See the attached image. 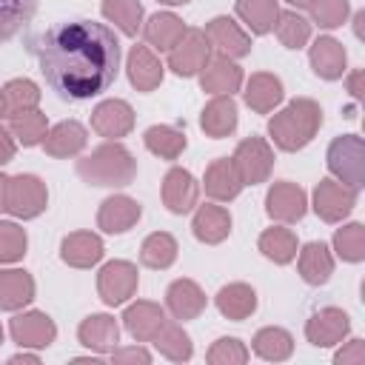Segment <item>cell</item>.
I'll use <instances>...</instances> for the list:
<instances>
[{"mask_svg":"<svg viewBox=\"0 0 365 365\" xmlns=\"http://www.w3.org/2000/svg\"><path fill=\"white\" fill-rule=\"evenodd\" d=\"M200 200V182L194 180V174L188 168H168V174L163 177V205L171 214H188L191 208H197Z\"/></svg>","mask_w":365,"mask_h":365,"instance_id":"9a60e30c","label":"cell"},{"mask_svg":"<svg viewBox=\"0 0 365 365\" xmlns=\"http://www.w3.org/2000/svg\"><path fill=\"white\" fill-rule=\"evenodd\" d=\"M242 97H245V103H248L251 111H257V114H271V111L282 103V97H285L282 80H279L277 74H271V71H257V74L248 77Z\"/></svg>","mask_w":365,"mask_h":365,"instance_id":"484cf974","label":"cell"},{"mask_svg":"<svg viewBox=\"0 0 365 365\" xmlns=\"http://www.w3.org/2000/svg\"><path fill=\"white\" fill-rule=\"evenodd\" d=\"M88 143V131L83 123L77 120H63L57 125H51L46 131V140H43V148L48 157H57V160H66V157H77Z\"/></svg>","mask_w":365,"mask_h":365,"instance_id":"603a6c76","label":"cell"},{"mask_svg":"<svg viewBox=\"0 0 365 365\" xmlns=\"http://www.w3.org/2000/svg\"><path fill=\"white\" fill-rule=\"evenodd\" d=\"M356 194L359 191L348 188L345 182H339L334 177H325L314 188V211H317V217L322 222H342L354 211Z\"/></svg>","mask_w":365,"mask_h":365,"instance_id":"9c48e42d","label":"cell"},{"mask_svg":"<svg viewBox=\"0 0 365 365\" xmlns=\"http://www.w3.org/2000/svg\"><path fill=\"white\" fill-rule=\"evenodd\" d=\"M9 131H11V137H14L20 145L31 148V145H40V143L46 140L48 120H46V114L37 111V108L20 111V114H11V117H9Z\"/></svg>","mask_w":365,"mask_h":365,"instance_id":"f35d334b","label":"cell"},{"mask_svg":"<svg viewBox=\"0 0 365 365\" xmlns=\"http://www.w3.org/2000/svg\"><path fill=\"white\" fill-rule=\"evenodd\" d=\"M14 151H17V140L11 137L9 128L0 125V165L11 163V160H14Z\"/></svg>","mask_w":365,"mask_h":365,"instance_id":"f907efd6","label":"cell"},{"mask_svg":"<svg viewBox=\"0 0 365 365\" xmlns=\"http://www.w3.org/2000/svg\"><path fill=\"white\" fill-rule=\"evenodd\" d=\"M257 248H259L262 257L271 259L274 265H288V262H294L299 242H297V234H294L291 228L274 225V228H265V231L259 234Z\"/></svg>","mask_w":365,"mask_h":365,"instance_id":"d6a6232c","label":"cell"},{"mask_svg":"<svg viewBox=\"0 0 365 365\" xmlns=\"http://www.w3.org/2000/svg\"><path fill=\"white\" fill-rule=\"evenodd\" d=\"M299 257L297 259V268H299V277L308 282V285H325L334 274V254L325 242H308L302 248H297Z\"/></svg>","mask_w":365,"mask_h":365,"instance_id":"f1b7e54d","label":"cell"},{"mask_svg":"<svg viewBox=\"0 0 365 365\" xmlns=\"http://www.w3.org/2000/svg\"><path fill=\"white\" fill-rule=\"evenodd\" d=\"M111 362L117 365H148L151 362V354L143 348V345H134V348H114L111 351Z\"/></svg>","mask_w":365,"mask_h":365,"instance_id":"681fc988","label":"cell"},{"mask_svg":"<svg viewBox=\"0 0 365 365\" xmlns=\"http://www.w3.org/2000/svg\"><path fill=\"white\" fill-rule=\"evenodd\" d=\"M91 128L106 140H120L134 128V108L125 100H103L91 111Z\"/></svg>","mask_w":365,"mask_h":365,"instance_id":"5bb4252c","label":"cell"},{"mask_svg":"<svg viewBox=\"0 0 365 365\" xmlns=\"http://www.w3.org/2000/svg\"><path fill=\"white\" fill-rule=\"evenodd\" d=\"M237 103L231 94H217L214 100L205 103L202 114H200V125L208 137L214 140H222V137H231L237 131Z\"/></svg>","mask_w":365,"mask_h":365,"instance_id":"4316f807","label":"cell"},{"mask_svg":"<svg viewBox=\"0 0 365 365\" xmlns=\"http://www.w3.org/2000/svg\"><path fill=\"white\" fill-rule=\"evenodd\" d=\"M305 211H308V194L297 182L279 180V182H274L268 188V194H265V214L274 222H282V225L299 222L305 217Z\"/></svg>","mask_w":365,"mask_h":365,"instance_id":"30bf717a","label":"cell"},{"mask_svg":"<svg viewBox=\"0 0 365 365\" xmlns=\"http://www.w3.org/2000/svg\"><path fill=\"white\" fill-rule=\"evenodd\" d=\"M177 240L168 234V231H154L143 240L140 245V262L145 268H154V271H165L174 265L177 259Z\"/></svg>","mask_w":365,"mask_h":365,"instance_id":"8d00e7d4","label":"cell"},{"mask_svg":"<svg viewBox=\"0 0 365 365\" xmlns=\"http://www.w3.org/2000/svg\"><path fill=\"white\" fill-rule=\"evenodd\" d=\"M334 251L345 262H362L365 259V228L362 222H345L334 234Z\"/></svg>","mask_w":365,"mask_h":365,"instance_id":"ee69618b","label":"cell"},{"mask_svg":"<svg viewBox=\"0 0 365 365\" xmlns=\"http://www.w3.org/2000/svg\"><path fill=\"white\" fill-rule=\"evenodd\" d=\"M151 342H154V348H157L165 359H171V362H188L191 354H194L191 336L182 331V325H177V322H171V319L160 328V334H157Z\"/></svg>","mask_w":365,"mask_h":365,"instance_id":"ab89813d","label":"cell"},{"mask_svg":"<svg viewBox=\"0 0 365 365\" xmlns=\"http://www.w3.org/2000/svg\"><path fill=\"white\" fill-rule=\"evenodd\" d=\"M100 11L125 37H137V31L143 29V3L140 0H103Z\"/></svg>","mask_w":365,"mask_h":365,"instance_id":"74e56055","label":"cell"},{"mask_svg":"<svg viewBox=\"0 0 365 365\" xmlns=\"http://www.w3.org/2000/svg\"><path fill=\"white\" fill-rule=\"evenodd\" d=\"M234 9H237V17L248 26L251 34L262 37V34L274 31V23H277V14H279L277 0H237Z\"/></svg>","mask_w":365,"mask_h":365,"instance_id":"e575fe53","label":"cell"},{"mask_svg":"<svg viewBox=\"0 0 365 365\" xmlns=\"http://www.w3.org/2000/svg\"><path fill=\"white\" fill-rule=\"evenodd\" d=\"M34 277L23 268L0 271V311H20L34 299Z\"/></svg>","mask_w":365,"mask_h":365,"instance_id":"4dcf8cb0","label":"cell"},{"mask_svg":"<svg viewBox=\"0 0 365 365\" xmlns=\"http://www.w3.org/2000/svg\"><path fill=\"white\" fill-rule=\"evenodd\" d=\"M328 171L334 174V180L345 182L348 188L359 191L365 185V143L359 134H342L334 137L325 154Z\"/></svg>","mask_w":365,"mask_h":365,"instance_id":"277c9868","label":"cell"},{"mask_svg":"<svg viewBox=\"0 0 365 365\" xmlns=\"http://www.w3.org/2000/svg\"><path fill=\"white\" fill-rule=\"evenodd\" d=\"M208 305V297L205 291L194 282V279H174L165 291V308L171 311L174 319H197Z\"/></svg>","mask_w":365,"mask_h":365,"instance_id":"ffe728a7","label":"cell"},{"mask_svg":"<svg viewBox=\"0 0 365 365\" xmlns=\"http://www.w3.org/2000/svg\"><path fill=\"white\" fill-rule=\"evenodd\" d=\"M202 188L211 200L217 202H228L234 197H240V191L245 188L237 168H234V160L231 157H217L211 160V165L205 168V177H202Z\"/></svg>","mask_w":365,"mask_h":365,"instance_id":"cb8c5ba5","label":"cell"},{"mask_svg":"<svg viewBox=\"0 0 365 365\" xmlns=\"http://www.w3.org/2000/svg\"><path fill=\"white\" fill-rule=\"evenodd\" d=\"M37 0H0V43L11 40L31 17H34Z\"/></svg>","mask_w":365,"mask_h":365,"instance_id":"b9f144b4","label":"cell"},{"mask_svg":"<svg viewBox=\"0 0 365 365\" xmlns=\"http://www.w3.org/2000/svg\"><path fill=\"white\" fill-rule=\"evenodd\" d=\"M308 11H311V23H317L319 29H339L348 20L351 6L348 0H311Z\"/></svg>","mask_w":365,"mask_h":365,"instance_id":"bcb514c9","label":"cell"},{"mask_svg":"<svg viewBox=\"0 0 365 365\" xmlns=\"http://www.w3.org/2000/svg\"><path fill=\"white\" fill-rule=\"evenodd\" d=\"M9 334L20 348H48L57 339V325L46 311H23L9 322Z\"/></svg>","mask_w":365,"mask_h":365,"instance_id":"4fadbf2b","label":"cell"},{"mask_svg":"<svg viewBox=\"0 0 365 365\" xmlns=\"http://www.w3.org/2000/svg\"><path fill=\"white\" fill-rule=\"evenodd\" d=\"M137 285H140V274L137 265L128 259H111L97 274V294L111 308L128 302L137 294Z\"/></svg>","mask_w":365,"mask_h":365,"instance_id":"ba28073f","label":"cell"},{"mask_svg":"<svg viewBox=\"0 0 365 365\" xmlns=\"http://www.w3.org/2000/svg\"><path fill=\"white\" fill-rule=\"evenodd\" d=\"M354 31H356V37H362V23H365V11H356V17H354Z\"/></svg>","mask_w":365,"mask_h":365,"instance_id":"11a10c76","label":"cell"},{"mask_svg":"<svg viewBox=\"0 0 365 365\" xmlns=\"http://www.w3.org/2000/svg\"><path fill=\"white\" fill-rule=\"evenodd\" d=\"M34 57L46 83L63 100H91L103 94L120 71V40L94 20L57 23L34 40Z\"/></svg>","mask_w":365,"mask_h":365,"instance_id":"6da1fadb","label":"cell"},{"mask_svg":"<svg viewBox=\"0 0 365 365\" xmlns=\"http://www.w3.org/2000/svg\"><path fill=\"white\" fill-rule=\"evenodd\" d=\"M77 177L97 188H123L134 182L137 160L123 143L108 140L97 145L91 154H86L83 160H77Z\"/></svg>","mask_w":365,"mask_h":365,"instance_id":"3957f363","label":"cell"},{"mask_svg":"<svg viewBox=\"0 0 365 365\" xmlns=\"http://www.w3.org/2000/svg\"><path fill=\"white\" fill-rule=\"evenodd\" d=\"M3 117H9V111H6V97H3V88H0V120Z\"/></svg>","mask_w":365,"mask_h":365,"instance_id":"6f0895ef","label":"cell"},{"mask_svg":"<svg viewBox=\"0 0 365 365\" xmlns=\"http://www.w3.org/2000/svg\"><path fill=\"white\" fill-rule=\"evenodd\" d=\"M319 125H322L319 103L311 97H297L268 120V134L279 151L294 154L317 137Z\"/></svg>","mask_w":365,"mask_h":365,"instance_id":"7a4b0ae2","label":"cell"},{"mask_svg":"<svg viewBox=\"0 0 365 365\" xmlns=\"http://www.w3.org/2000/svg\"><path fill=\"white\" fill-rule=\"evenodd\" d=\"M231 160H234V168H237L242 185H259V182H265L271 177L274 148H271V143L265 137L251 134V137H245V140L237 143Z\"/></svg>","mask_w":365,"mask_h":365,"instance_id":"5b68a950","label":"cell"},{"mask_svg":"<svg viewBox=\"0 0 365 365\" xmlns=\"http://www.w3.org/2000/svg\"><path fill=\"white\" fill-rule=\"evenodd\" d=\"M3 97H6V111H9V117H11V114L37 108V103H40V88H37V83H31L29 77H14V80H9V83L3 86Z\"/></svg>","mask_w":365,"mask_h":365,"instance_id":"7bdbcfd3","label":"cell"},{"mask_svg":"<svg viewBox=\"0 0 365 365\" xmlns=\"http://www.w3.org/2000/svg\"><path fill=\"white\" fill-rule=\"evenodd\" d=\"M6 200H9V174H0V211H6Z\"/></svg>","mask_w":365,"mask_h":365,"instance_id":"f5cc1de1","label":"cell"},{"mask_svg":"<svg viewBox=\"0 0 365 365\" xmlns=\"http://www.w3.org/2000/svg\"><path fill=\"white\" fill-rule=\"evenodd\" d=\"M160 3H165V6H185V3H191V0H160Z\"/></svg>","mask_w":365,"mask_h":365,"instance_id":"680465c9","label":"cell"},{"mask_svg":"<svg viewBox=\"0 0 365 365\" xmlns=\"http://www.w3.org/2000/svg\"><path fill=\"white\" fill-rule=\"evenodd\" d=\"M185 29H188V26H185L174 11H157V14H151V17L145 20L143 37H145V43H148L151 51H165V54H168V48L182 37Z\"/></svg>","mask_w":365,"mask_h":365,"instance_id":"1f68e13d","label":"cell"},{"mask_svg":"<svg viewBox=\"0 0 365 365\" xmlns=\"http://www.w3.org/2000/svg\"><path fill=\"white\" fill-rule=\"evenodd\" d=\"M348 91L354 100H362V68H356L351 77H348Z\"/></svg>","mask_w":365,"mask_h":365,"instance_id":"816d5d0a","label":"cell"},{"mask_svg":"<svg viewBox=\"0 0 365 365\" xmlns=\"http://www.w3.org/2000/svg\"><path fill=\"white\" fill-rule=\"evenodd\" d=\"M285 3H288V6H294V9H308V3H311V0H285Z\"/></svg>","mask_w":365,"mask_h":365,"instance_id":"9f6ffc18","label":"cell"},{"mask_svg":"<svg viewBox=\"0 0 365 365\" xmlns=\"http://www.w3.org/2000/svg\"><path fill=\"white\" fill-rule=\"evenodd\" d=\"M191 231L200 242L205 245H220L222 240H228L231 234V214L222 205H197L194 220H191Z\"/></svg>","mask_w":365,"mask_h":365,"instance_id":"83f0119b","label":"cell"},{"mask_svg":"<svg viewBox=\"0 0 365 365\" xmlns=\"http://www.w3.org/2000/svg\"><path fill=\"white\" fill-rule=\"evenodd\" d=\"M0 345H3V325H0Z\"/></svg>","mask_w":365,"mask_h":365,"instance_id":"91938a15","label":"cell"},{"mask_svg":"<svg viewBox=\"0 0 365 365\" xmlns=\"http://www.w3.org/2000/svg\"><path fill=\"white\" fill-rule=\"evenodd\" d=\"M103 240L94 231H71L60 242V259L71 268H91L103 259Z\"/></svg>","mask_w":365,"mask_h":365,"instance_id":"d6986e66","label":"cell"},{"mask_svg":"<svg viewBox=\"0 0 365 365\" xmlns=\"http://www.w3.org/2000/svg\"><path fill=\"white\" fill-rule=\"evenodd\" d=\"M336 365H362L365 362V339H348L336 354H334Z\"/></svg>","mask_w":365,"mask_h":365,"instance_id":"c3c4849f","label":"cell"},{"mask_svg":"<svg viewBox=\"0 0 365 365\" xmlns=\"http://www.w3.org/2000/svg\"><path fill=\"white\" fill-rule=\"evenodd\" d=\"M214 302H217V311L225 319L242 322L257 311V291L248 282H228V285H222L217 291Z\"/></svg>","mask_w":365,"mask_h":365,"instance_id":"f546056e","label":"cell"},{"mask_svg":"<svg viewBox=\"0 0 365 365\" xmlns=\"http://www.w3.org/2000/svg\"><path fill=\"white\" fill-rule=\"evenodd\" d=\"M125 74H128V83L137 91L148 94V91H154L163 83L165 66L160 63V57L148 46H131L128 60H125Z\"/></svg>","mask_w":365,"mask_h":365,"instance_id":"ac0fdd59","label":"cell"},{"mask_svg":"<svg viewBox=\"0 0 365 365\" xmlns=\"http://www.w3.org/2000/svg\"><path fill=\"white\" fill-rule=\"evenodd\" d=\"M9 362H14V365H17V362H34V365H37L40 356H37V354H26V351H20V354H14Z\"/></svg>","mask_w":365,"mask_h":365,"instance_id":"db71d44e","label":"cell"},{"mask_svg":"<svg viewBox=\"0 0 365 365\" xmlns=\"http://www.w3.org/2000/svg\"><path fill=\"white\" fill-rule=\"evenodd\" d=\"M211 60V43L202 29H185L182 37L168 48V68L177 77H194Z\"/></svg>","mask_w":365,"mask_h":365,"instance_id":"52a82bcc","label":"cell"},{"mask_svg":"<svg viewBox=\"0 0 365 365\" xmlns=\"http://www.w3.org/2000/svg\"><path fill=\"white\" fill-rule=\"evenodd\" d=\"M165 322V308L151 299H137L123 311V325L137 342H151Z\"/></svg>","mask_w":365,"mask_h":365,"instance_id":"e0dca14e","label":"cell"},{"mask_svg":"<svg viewBox=\"0 0 365 365\" xmlns=\"http://www.w3.org/2000/svg\"><path fill=\"white\" fill-rule=\"evenodd\" d=\"M77 339L94 354H111L120 342V325L111 314H91L80 322Z\"/></svg>","mask_w":365,"mask_h":365,"instance_id":"44dd1931","label":"cell"},{"mask_svg":"<svg viewBox=\"0 0 365 365\" xmlns=\"http://www.w3.org/2000/svg\"><path fill=\"white\" fill-rule=\"evenodd\" d=\"M143 143L160 160H177L188 145L185 131L177 128V125H151V128H145Z\"/></svg>","mask_w":365,"mask_h":365,"instance_id":"d590c367","label":"cell"},{"mask_svg":"<svg viewBox=\"0 0 365 365\" xmlns=\"http://www.w3.org/2000/svg\"><path fill=\"white\" fill-rule=\"evenodd\" d=\"M308 60H311V68L317 77L322 80H339L345 74V66H348V54H345V46L336 40V37H317L311 51H308Z\"/></svg>","mask_w":365,"mask_h":365,"instance_id":"d4e9b609","label":"cell"},{"mask_svg":"<svg viewBox=\"0 0 365 365\" xmlns=\"http://www.w3.org/2000/svg\"><path fill=\"white\" fill-rule=\"evenodd\" d=\"M200 86H202V91H208L214 97L217 94H234L242 88V68L228 57L211 54V60L200 71Z\"/></svg>","mask_w":365,"mask_h":365,"instance_id":"7402d4cb","label":"cell"},{"mask_svg":"<svg viewBox=\"0 0 365 365\" xmlns=\"http://www.w3.org/2000/svg\"><path fill=\"white\" fill-rule=\"evenodd\" d=\"M143 217V208L134 197L128 194H114L108 200L100 202V211H97V228L103 234H125L131 231Z\"/></svg>","mask_w":365,"mask_h":365,"instance_id":"2e32d148","label":"cell"},{"mask_svg":"<svg viewBox=\"0 0 365 365\" xmlns=\"http://www.w3.org/2000/svg\"><path fill=\"white\" fill-rule=\"evenodd\" d=\"M351 334V317L342 308H319L317 314H311V319L305 322V339L314 348H334L339 345L345 336Z\"/></svg>","mask_w":365,"mask_h":365,"instance_id":"8fae6325","label":"cell"},{"mask_svg":"<svg viewBox=\"0 0 365 365\" xmlns=\"http://www.w3.org/2000/svg\"><path fill=\"white\" fill-rule=\"evenodd\" d=\"M202 31H205V37L211 43V51H217L220 57L240 60V57L251 54V37H248V31H242L240 23L231 20V17H225V14L208 20Z\"/></svg>","mask_w":365,"mask_h":365,"instance_id":"7c38bea8","label":"cell"},{"mask_svg":"<svg viewBox=\"0 0 365 365\" xmlns=\"http://www.w3.org/2000/svg\"><path fill=\"white\" fill-rule=\"evenodd\" d=\"M251 348L259 359L265 362H285L291 354H294V336L285 331V328H277V325H268V328H259L251 339Z\"/></svg>","mask_w":365,"mask_h":365,"instance_id":"836d02e7","label":"cell"},{"mask_svg":"<svg viewBox=\"0 0 365 365\" xmlns=\"http://www.w3.org/2000/svg\"><path fill=\"white\" fill-rule=\"evenodd\" d=\"M274 31H277V40H279L285 48H302V46L311 40V23H308L299 11H294V9L277 14Z\"/></svg>","mask_w":365,"mask_h":365,"instance_id":"60d3db41","label":"cell"},{"mask_svg":"<svg viewBox=\"0 0 365 365\" xmlns=\"http://www.w3.org/2000/svg\"><path fill=\"white\" fill-rule=\"evenodd\" d=\"M48 205V188L37 174H14L9 177V200L6 211L17 220H34Z\"/></svg>","mask_w":365,"mask_h":365,"instance_id":"8992f818","label":"cell"},{"mask_svg":"<svg viewBox=\"0 0 365 365\" xmlns=\"http://www.w3.org/2000/svg\"><path fill=\"white\" fill-rule=\"evenodd\" d=\"M26 248H29L26 231L11 220H0V265L20 262L26 257Z\"/></svg>","mask_w":365,"mask_h":365,"instance_id":"f6af8a7d","label":"cell"},{"mask_svg":"<svg viewBox=\"0 0 365 365\" xmlns=\"http://www.w3.org/2000/svg\"><path fill=\"white\" fill-rule=\"evenodd\" d=\"M248 356H251V351H248L245 342H240L237 336H220V339L208 348V354H205L208 365H245Z\"/></svg>","mask_w":365,"mask_h":365,"instance_id":"7dc6e473","label":"cell"}]
</instances>
